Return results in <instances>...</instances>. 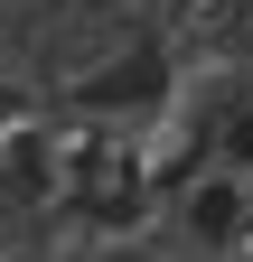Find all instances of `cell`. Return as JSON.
<instances>
[{
    "label": "cell",
    "mask_w": 253,
    "mask_h": 262,
    "mask_svg": "<svg viewBox=\"0 0 253 262\" xmlns=\"http://www.w3.org/2000/svg\"><path fill=\"white\" fill-rule=\"evenodd\" d=\"M216 169H244L253 178V94H235V103L216 113Z\"/></svg>",
    "instance_id": "obj_3"
},
{
    "label": "cell",
    "mask_w": 253,
    "mask_h": 262,
    "mask_svg": "<svg viewBox=\"0 0 253 262\" xmlns=\"http://www.w3.org/2000/svg\"><path fill=\"white\" fill-rule=\"evenodd\" d=\"M197 262H244V253H197Z\"/></svg>",
    "instance_id": "obj_4"
},
{
    "label": "cell",
    "mask_w": 253,
    "mask_h": 262,
    "mask_svg": "<svg viewBox=\"0 0 253 262\" xmlns=\"http://www.w3.org/2000/svg\"><path fill=\"white\" fill-rule=\"evenodd\" d=\"M178 234H187V253H244L253 244V178L244 169L187 178L178 187Z\"/></svg>",
    "instance_id": "obj_2"
},
{
    "label": "cell",
    "mask_w": 253,
    "mask_h": 262,
    "mask_svg": "<svg viewBox=\"0 0 253 262\" xmlns=\"http://www.w3.org/2000/svg\"><path fill=\"white\" fill-rule=\"evenodd\" d=\"M169 94H178V66H169V47H160V38H132V47H113L103 66H85V75H75V103H85L94 122L160 113Z\"/></svg>",
    "instance_id": "obj_1"
}]
</instances>
